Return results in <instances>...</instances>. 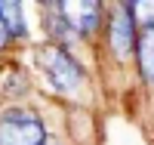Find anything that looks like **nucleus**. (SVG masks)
<instances>
[{"label":"nucleus","instance_id":"nucleus-1","mask_svg":"<svg viewBox=\"0 0 154 145\" xmlns=\"http://www.w3.org/2000/svg\"><path fill=\"white\" fill-rule=\"evenodd\" d=\"M46 133L37 111L9 108L0 114V145H43Z\"/></svg>","mask_w":154,"mask_h":145},{"label":"nucleus","instance_id":"nucleus-2","mask_svg":"<svg viewBox=\"0 0 154 145\" xmlns=\"http://www.w3.org/2000/svg\"><path fill=\"white\" fill-rule=\"evenodd\" d=\"M40 65H43V71L49 74V84H53L59 93H74V90L83 84L80 65L68 56V49L62 46V43L43 46L40 49Z\"/></svg>","mask_w":154,"mask_h":145},{"label":"nucleus","instance_id":"nucleus-3","mask_svg":"<svg viewBox=\"0 0 154 145\" xmlns=\"http://www.w3.org/2000/svg\"><path fill=\"white\" fill-rule=\"evenodd\" d=\"M133 46H136V12L133 3H120L111 12V49L114 56L126 59Z\"/></svg>","mask_w":154,"mask_h":145},{"label":"nucleus","instance_id":"nucleus-4","mask_svg":"<svg viewBox=\"0 0 154 145\" xmlns=\"http://www.w3.org/2000/svg\"><path fill=\"white\" fill-rule=\"evenodd\" d=\"M56 9L62 12V19L68 22V28L74 31V34H93L96 31V25H99V19H102V6L99 3H56Z\"/></svg>","mask_w":154,"mask_h":145},{"label":"nucleus","instance_id":"nucleus-5","mask_svg":"<svg viewBox=\"0 0 154 145\" xmlns=\"http://www.w3.org/2000/svg\"><path fill=\"white\" fill-rule=\"evenodd\" d=\"M139 68L148 84H154V22L145 25V31L139 34Z\"/></svg>","mask_w":154,"mask_h":145},{"label":"nucleus","instance_id":"nucleus-6","mask_svg":"<svg viewBox=\"0 0 154 145\" xmlns=\"http://www.w3.org/2000/svg\"><path fill=\"white\" fill-rule=\"evenodd\" d=\"M0 22L6 25V31L12 37L25 34V16H22V3H0Z\"/></svg>","mask_w":154,"mask_h":145},{"label":"nucleus","instance_id":"nucleus-7","mask_svg":"<svg viewBox=\"0 0 154 145\" xmlns=\"http://www.w3.org/2000/svg\"><path fill=\"white\" fill-rule=\"evenodd\" d=\"M9 37H12V34L6 31V25H3V22H0V49H3V46L9 43Z\"/></svg>","mask_w":154,"mask_h":145}]
</instances>
